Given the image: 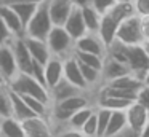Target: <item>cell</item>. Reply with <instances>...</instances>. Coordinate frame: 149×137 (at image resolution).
<instances>
[{
  "label": "cell",
  "instance_id": "obj_24",
  "mask_svg": "<svg viewBox=\"0 0 149 137\" xmlns=\"http://www.w3.org/2000/svg\"><path fill=\"white\" fill-rule=\"evenodd\" d=\"M106 14H109L114 21L120 24L123 19H127L132 14H136V13H135V8H133L132 2H119V0H117V2L106 11Z\"/></svg>",
  "mask_w": 149,
  "mask_h": 137
},
{
  "label": "cell",
  "instance_id": "obj_5",
  "mask_svg": "<svg viewBox=\"0 0 149 137\" xmlns=\"http://www.w3.org/2000/svg\"><path fill=\"white\" fill-rule=\"evenodd\" d=\"M127 65L130 72L135 73L138 78L143 80L144 73L149 69V56L146 54L143 43L139 45H127Z\"/></svg>",
  "mask_w": 149,
  "mask_h": 137
},
{
  "label": "cell",
  "instance_id": "obj_15",
  "mask_svg": "<svg viewBox=\"0 0 149 137\" xmlns=\"http://www.w3.org/2000/svg\"><path fill=\"white\" fill-rule=\"evenodd\" d=\"M0 16L15 37H24V24L21 22L19 16L16 14L13 6L7 5V3H0Z\"/></svg>",
  "mask_w": 149,
  "mask_h": 137
},
{
  "label": "cell",
  "instance_id": "obj_45",
  "mask_svg": "<svg viewBox=\"0 0 149 137\" xmlns=\"http://www.w3.org/2000/svg\"><path fill=\"white\" fill-rule=\"evenodd\" d=\"M119 2H132V0H119Z\"/></svg>",
  "mask_w": 149,
  "mask_h": 137
},
{
  "label": "cell",
  "instance_id": "obj_43",
  "mask_svg": "<svg viewBox=\"0 0 149 137\" xmlns=\"http://www.w3.org/2000/svg\"><path fill=\"white\" fill-rule=\"evenodd\" d=\"M0 86H8V81H7V78H5L2 73H0Z\"/></svg>",
  "mask_w": 149,
  "mask_h": 137
},
{
  "label": "cell",
  "instance_id": "obj_3",
  "mask_svg": "<svg viewBox=\"0 0 149 137\" xmlns=\"http://www.w3.org/2000/svg\"><path fill=\"white\" fill-rule=\"evenodd\" d=\"M52 27H53V22H52V18H50L47 2H42L39 3L32 18L27 21L26 27H24V37H34V38L45 40L48 32L52 30Z\"/></svg>",
  "mask_w": 149,
  "mask_h": 137
},
{
  "label": "cell",
  "instance_id": "obj_10",
  "mask_svg": "<svg viewBox=\"0 0 149 137\" xmlns=\"http://www.w3.org/2000/svg\"><path fill=\"white\" fill-rule=\"evenodd\" d=\"M0 73L7 78L8 83L19 73V69H18V64L10 43L0 46Z\"/></svg>",
  "mask_w": 149,
  "mask_h": 137
},
{
  "label": "cell",
  "instance_id": "obj_1",
  "mask_svg": "<svg viewBox=\"0 0 149 137\" xmlns=\"http://www.w3.org/2000/svg\"><path fill=\"white\" fill-rule=\"evenodd\" d=\"M8 88L13 89L18 94H24V96H32L37 97L40 101L47 102V104H52V96H50V89L45 85H42L40 81H37L32 75L29 73H23L19 72L10 83H8Z\"/></svg>",
  "mask_w": 149,
  "mask_h": 137
},
{
  "label": "cell",
  "instance_id": "obj_40",
  "mask_svg": "<svg viewBox=\"0 0 149 137\" xmlns=\"http://www.w3.org/2000/svg\"><path fill=\"white\" fill-rule=\"evenodd\" d=\"M139 137H149V118H148V121H146L143 131L139 132Z\"/></svg>",
  "mask_w": 149,
  "mask_h": 137
},
{
  "label": "cell",
  "instance_id": "obj_36",
  "mask_svg": "<svg viewBox=\"0 0 149 137\" xmlns=\"http://www.w3.org/2000/svg\"><path fill=\"white\" fill-rule=\"evenodd\" d=\"M116 2H117V0H91V5H93L95 8L103 14V13H106Z\"/></svg>",
  "mask_w": 149,
  "mask_h": 137
},
{
  "label": "cell",
  "instance_id": "obj_20",
  "mask_svg": "<svg viewBox=\"0 0 149 137\" xmlns=\"http://www.w3.org/2000/svg\"><path fill=\"white\" fill-rule=\"evenodd\" d=\"M117 27H119V22H116L109 14L103 13V16H101V22H100V27H98L96 34L100 35V38L104 41V45H106V46H109V45L116 40Z\"/></svg>",
  "mask_w": 149,
  "mask_h": 137
},
{
  "label": "cell",
  "instance_id": "obj_16",
  "mask_svg": "<svg viewBox=\"0 0 149 137\" xmlns=\"http://www.w3.org/2000/svg\"><path fill=\"white\" fill-rule=\"evenodd\" d=\"M24 41H26L27 50H29L34 61H39L40 64H45L52 57V51H50L48 45H47V40L34 38V37H24Z\"/></svg>",
  "mask_w": 149,
  "mask_h": 137
},
{
  "label": "cell",
  "instance_id": "obj_6",
  "mask_svg": "<svg viewBox=\"0 0 149 137\" xmlns=\"http://www.w3.org/2000/svg\"><path fill=\"white\" fill-rule=\"evenodd\" d=\"M23 127L26 137H55L53 124L47 116L34 115L23 121Z\"/></svg>",
  "mask_w": 149,
  "mask_h": 137
},
{
  "label": "cell",
  "instance_id": "obj_32",
  "mask_svg": "<svg viewBox=\"0 0 149 137\" xmlns=\"http://www.w3.org/2000/svg\"><path fill=\"white\" fill-rule=\"evenodd\" d=\"M55 137H87L80 129H72V127L63 126L55 131Z\"/></svg>",
  "mask_w": 149,
  "mask_h": 137
},
{
  "label": "cell",
  "instance_id": "obj_7",
  "mask_svg": "<svg viewBox=\"0 0 149 137\" xmlns=\"http://www.w3.org/2000/svg\"><path fill=\"white\" fill-rule=\"evenodd\" d=\"M77 51H84V53H93L98 56H106L107 46L104 45V41L100 38V35L96 32H87L82 37H79L75 40V48Z\"/></svg>",
  "mask_w": 149,
  "mask_h": 137
},
{
  "label": "cell",
  "instance_id": "obj_47",
  "mask_svg": "<svg viewBox=\"0 0 149 137\" xmlns=\"http://www.w3.org/2000/svg\"><path fill=\"white\" fill-rule=\"evenodd\" d=\"M0 121H2V116H0Z\"/></svg>",
  "mask_w": 149,
  "mask_h": 137
},
{
  "label": "cell",
  "instance_id": "obj_38",
  "mask_svg": "<svg viewBox=\"0 0 149 137\" xmlns=\"http://www.w3.org/2000/svg\"><path fill=\"white\" fill-rule=\"evenodd\" d=\"M48 0H0V3H7V5H15V3H42Z\"/></svg>",
  "mask_w": 149,
  "mask_h": 137
},
{
  "label": "cell",
  "instance_id": "obj_11",
  "mask_svg": "<svg viewBox=\"0 0 149 137\" xmlns=\"http://www.w3.org/2000/svg\"><path fill=\"white\" fill-rule=\"evenodd\" d=\"M74 0H48L47 6H48V13L52 18L53 25H63L68 19L71 10L74 8Z\"/></svg>",
  "mask_w": 149,
  "mask_h": 137
},
{
  "label": "cell",
  "instance_id": "obj_13",
  "mask_svg": "<svg viewBox=\"0 0 149 137\" xmlns=\"http://www.w3.org/2000/svg\"><path fill=\"white\" fill-rule=\"evenodd\" d=\"M64 78L68 80V81H71L72 85H75L77 88L84 89V91H90V89L87 88V83H85V80H84V75H82L79 61L74 57V54H72V56H68L64 59Z\"/></svg>",
  "mask_w": 149,
  "mask_h": 137
},
{
  "label": "cell",
  "instance_id": "obj_8",
  "mask_svg": "<svg viewBox=\"0 0 149 137\" xmlns=\"http://www.w3.org/2000/svg\"><path fill=\"white\" fill-rule=\"evenodd\" d=\"M10 46L13 50L15 59H16L18 69L23 73H31V67H32V56H31L29 50H27V45L24 41V37H15L10 41Z\"/></svg>",
  "mask_w": 149,
  "mask_h": 137
},
{
  "label": "cell",
  "instance_id": "obj_30",
  "mask_svg": "<svg viewBox=\"0 0 149 137\" xmlns=\"http://www.w3.org/2000/svg\"><path fill=\"white\" fill-rule=\"evenodd\" d=\"M0 116H11V105H10V88L0 86Z\"/></svg>",
  "mask_w": 149,
  "mask_h": 137
},
{
  "label": "cell",
  "instance_id": "obj_46",
  "mask_svg": "<svg viewBox=\"0 0 149 137\" xmlns=\"http://www.w3.org/2000/svg\"><path fill=\"white\" fill-rule=\"evenodd\" d=\"M2 45H3V43H2V41H0V46H2Z\"/></svg>",
  "mask_w": 149,
  "mask_h": 137
},
{
  "label": "cell",
  "instance_id": "obj_21",
  "mask_svg": "<svg viewBox=\"0 0 149 137\" xmlns=\"http://www.w3.org/2000/svg\"><path fill=\"white\" fill-rule=\"evenodd\" d=\"M0 137H26L23 121L15 116H5L0 121Z\"/></svg>",
  "mask_w": 149,
  "mask_h": 137
},
{
  "label": "cell",
  "instance_id": "obj_4",
  "mask_svg": "<svg viewBox=\"0 0 149 137\" xmlns=\"http://www.w3.org/2000/svg\"><path fill=\"white\" fill-rule=\"evenodd\" d=\"M116 40H119L123 45H139L143 43L141 34V18L138 14H132L127 19H123L117 27Z\"/></svg>",
  "mask_w": 149,
  "mask_h": 137
},
{
  "label": "cell",
  "instance_id": "obj_19",
  "mask_svg": "<svg viewBox=\"0 0 149 137\" xmlns=\"http://www.w3.org/2000/svg\"><path fill=\"white\" fill-rule=\"evenodd\" d=\"M10 105H11V116H15L19 121H24V120H27V118L36 115L29 107H27V104L23 99V96L15 92L13 89H10Z\"/></svg>",
  "mask_w": 149,
  "mask_h": 137
},
{
  "label": "cell",
  "instance_id": "obj_22",
  "mask_svg": "<svg viewBox=\"0 0 149 137\" xmlns=\"http://www.w3.org/2000/svg\"><path fill=\"white\" fill-rule=\"evenodd\" d=\"M104 85H109V86H114V88H120V89H128V91H135L138 92L139 88L143 86V80L138 78L135 73L128 72L125 75H120L117 78L111 80V81L104 83Z\"/></svg>",
  "mask_w": 149,
  "mask_h": 137
},
{
  "label": "cell",
  "instance_id": "obj_37",
  "mask_svg": "<svg viewBox=\"0 0 149 137\" xmlns=\"http://www.w3.org/2000/svg\"><path fill=\"white\" fill-rule=\"evenodd\" d=\"M141 34H143V40L144 41L149 40V16H143L141 18Z\"/></svg>",
  "mask_w": 149,
  "mask_h": 137
},
{
  "label": "cell",
  "instance_id": "obj_14",
  "mask_svg": "<svg viewBox=\"0 0 149 137\" xmlns=\"http://www.w3.org/2000/svg\"><path fill=\"white\" fill-rule=\"evenodd\" d=\"M63 27L69 32V35H71L74 40H77L79 37H82L84 34H87V27H85L84 18H82L80 6L74 5V8L71 10V13H69L66 22L63 24Z\"/></svg>",
  "mask_w": 149,
  "mask_h": 137
},
{
  "label": "cell",
  "instance_id": "obj_29",
  "mask_svg": "<svg viewBox=\"0 0 149 137\" xmlns=\"http://www.w3.org/2000/svg\"><path fill=\"white\" fill-rule=\"evenodd\" d=\"M111 112L109 108H104V107H96L95 108V115H96V127H98V137H103L104 136V131L107 127V123H109V118H111Z\"/></svg>",
  "mask_w": 149,
  "mask_h": 137
},
{
  "label": "cell",
  "instance_id": "obj_39",
  "mask_svg": "<svg viewBox=\"0 0 149 137\" xmlns=\"http://www.w3.org/2000/svg\"><path fill=\"white\" fill-rule=\"evenodd\" d=\"M114 137H139V134H138V132H135L133 129H130V127L127 126L125 129L120 131V132L117 134V136H114Z\"/></svg>",
  "mask_w": 149,
  "mask_h": 137
},
{
  "label": "cell",
  "instance_id": "obj_42",
  "mask_svg": "<svg viewBox=\"0 0 149 137\" xmlns=\"http://www.w3.org/2000/svg\"><path fill=\"white\" fill-rule=\"evenodd\" d=\"M143 85L149 86V69H148V72L144 73V76H143Z\"/></svg>",
  "mask_w": 149,
  "mask_h": 137
},
{
  "label": "cell",
  "instance_id": "obj_35",
  "mask_svg": "<svg viewBox=\"0 0 149 137\" xmlns=\"http://www.w3.org/2000/svg\"><path fill=\"white\" fill-rule=\"evenodd\" d=\"M13 38H15V35L10 32V29L7 27L5 21L2 19V16H0V41H2L3 45H8Z\"/></svg>",
  "mask_w": 149,
  "mask_h": 137
},
{
  "label": "cell",
  "instance_id": "obj_28",
  "mask_svg": "<svg viewBox=\"0 0 149 137\" xmlns=\"http://www.w3.org/2000/svg\"><path fill=\"white\" fill-rule=\"evenodd\" d=\"M11 6H13V10L16 11V14L19 16L21 22H23L24 27H26L27 21H29V19L32 18V14L36 13L39 3H15V5H11Z\"/></svg>",
  "mask_w": 149,
  "mask_h": 137
},
{
  "label": "cell",
  "instance_id": "obj_34",
  "mask_svg": "<svg viewBox=\"0 0 149 137\" xmlns=\"http://www.w3.org/2000/svg\"><path fill=\"white\" fill-rule=\"evenodd\" d=\"M132 3L138 16H149V0H132Z\"/></svg>",
  "mask_w": 149,
  "mask_h": 137
},
{
  "label": "cell",
  "instance_id": "obj_17",
  "mask_svg": "<svg viewBox=\"0 0 149 137\" xmlns=\"http://www.w3.org/2000/svg\"><path fill=\"white\" fill-rule=\"evenodd\" d=\"M79 92H84V89L77 88L75 85H72L71 81L63 76L52 89H50V96H52V104L53 102H59V101H64V99L71 97V96H75Z\"/></svg>",
  "mask_w": 149,
  "mask_h": 137
},
{
  "label": "cell",
  "instance_id": "obj_12",
  "mask_svg": "<svg viewBox=\"0 0 149 137\" xmlns=\"http://www.w3.org/2000/svg\"><path fill=\"white\" fill-rule=\"evenodd\" d=\"M43 72H45L47 88L52 89L53 86L64 76V59L52 56L45 64H43Z\"/></svg>",
  "mask_w": 149,
  "mask_h": 137
},
{
  "label": "cell",
  "instance_id": "obj_23",
  "mask_svg": "<svg viewBox=\"0 0 149 137\" xmlns=\"http://www.w3.org/2000/svg\"><path fill=\"white\" fill-rule=\"evenodd\" d=\"M127 127V116H125V110H112L111 112V118L109 123H107V127L104 131L103 137H114L123 131Z\"/></svg>",
  "mask_w": 149,
  "mask_h": 137
},
{
  "label": "cell",
  "instance_id": "obj_31",
  "mask_svg": "<svg viewBox=\"0 0 149 137\" xmlns=\"http://www.w3.org/2000/svg\"><path fill=\"white\" fill-rule=\"evenodd\" d=\"M29 75H32L37 81H40L42 85L47 86V83H45V72H43V64H40L39 61H32V67H31V73H29Z\"/></svg>",
  "mask_w": 149,
  "mask_h": 137
},
{
  "label": "cell",
  "instance_id": "obj_26",
  "mask_svg": "<svg viewBox=\"0 0 149 137\" xmlns=\"http://www.w3.org/2000/svg\"><path fill=\"white\" fill-rule=\"evenodd\" d=\"M95 107H96V105H87V107L74 112V113L69 116V120L66 121V126L72 127V129H82L85 121H87L88 118L91 116V113L95 112Z\"/></svg>",
  "mask_w": 149,
  "mask_h": 137
},
{
  "label": "cell",
  "instance_id": "obj_33",
  "mask_svg": "<svg viewBox=\"0 0 149 137\" xmlns=\"http://www.w3.org/2000/svg\"><path fill=\"white\" fill-rule=\"evenodd\" d=\"M136 102L141 104L143 107L149 112V86L143 85L141 88H139V91L136 92Z\"/></svg>",
  "mask_w": 149,
  "mask_h": 137
},
{
  "label": "cell",
  "instance_id": "obj_25",
  "mask_svg": "<svg viewBox=\"0 0 149 137\" xmlns=\"http://www.w3.org/2000/svg\"><path fill=\"white\" fill-rule=\"evenodd\" d=\"M80 10H82V18H84L87 32H98V27H100V22H101V16L103 14L93 5L80 6Z\"/></svg>",
  "mask_w": 149,
  "mask_h": 137
},
{
  "label": "cell",
  "instance_id": "obj_18",
  "mask_svg": "<svg viewBox=\"0 0 149 137\" xmlns=\"http://www.w3.org/2000/svg\"><path fill=\"white\" fill-rule=\"evenodd\" d=\"M128 72H130V69L123 62H119V61L112 59V57H109V56H104L103 69H101L104 83L111 81V80L117 78V76H120V75H125V73H128Z\"/></svg>",
  "mask_w": 149,
  "mask_h": 137
},
{
  "label": "cell",
  "instance_id": "obj_44",
  "mask_svg": "<svg viewBox=\"0 0 149 137\" xmlns=\"http://www.w3.org/2000/svg\"><path fill=\"white\" fill-rule=\"evenodd\" d=\"M143 48H144V51H146V54L149 56V40H146V41H143Z\"/></svg>",
  "mask_w": 149,
  "mask_h": 137
},
{
  "label": "cell",
  "instance_id": "obj_27",
  "mask_svg": "<svg viewBox=\"0 0 149 137\" xmlns=\"http://www.w3.org/2000/svg\"><path fill=\"white\" fill-rule=\"evenodd\" d=\"M75 56V59L82 64H87L90 67H95V69H103V62H104V57L103 56H98V54H93V53H84V51H77L74 50L72 53Z\"/></svg>",
  "mask_w": 149,
  "mask_h": 137
},
{
  "label": "cell",
  "instance_id": "obj_41",
  "mask_svg": "<svg viewBox=\"0 0 149 137\" xmlns=\"http://www.w3.org/2000/svg\"><path fill=\"white\" fill-rule=\"evenodd\" d=\"M74 3L77 6H85V5H91V0H74Z\"/></svg>",
  "mask_w": 149,
  "mask_h": 137
},
{
  "label": "cell",
  "instance_id": "obj_2",
  "mask_svg": "<svg viewBox=\"0 0 149 137\" xmlns=\"http://www.w3.org/2000/svg\"><path fill=\"white\" fill-rule=\"evenodd\" d=\"M45 40L50 51H52V56L66 59L68 56H72V53H74L75 40L69 35V32L63 25H53Z\"/></svg>",
  "mask_w": 149,
  "mask_h": 137
},
{
  "label": "cell",
  "instance_id": "obj_9",
  "mask_svg": "<svg viewBox=\"0 0 149 137\" xmlns=\"http://www.w3.org/2000/svg\"><path fill=\"white\" fill-rule=\"evenodd\" d=\"M125 116H127V126L139 134L149 118V112L135 101L125 108Z\"/></svg>",
  "mask_w": 149,
  "mask_h": 137
}]
</instances>
